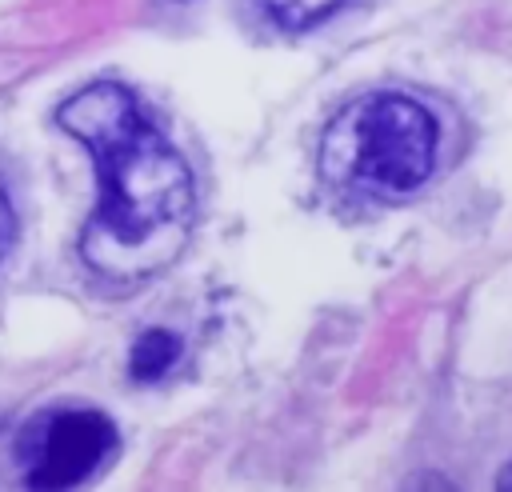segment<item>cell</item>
Instances as JSON below:
<instances>
[{"label": "cell", "mask_w": 512, "mask_h": 492, "mask_svg": "<svg viewBox=\"0 0 512 492\" xmlns=\"http://www.w3.org/2000/svg\"><path fill=\"white\" fill-rule=\"evenodd\" d=\"M56 124L88 148L100 180V200L80 232L84 268L112 288L164 272L192 236L196 188L184 156L116 80L68 96Z\"/></svg>", "instance_id": "1"}, {"label": "cell", "mask_w": 512, "mask_h": 492, "mask_svg": "<svg viewBox=\"0 0 512 492\" xmlns=\"http://www.w3.org/2000/svg\"><path fill=\"white\" fill-rule=\"evenodd\" d=\"M436 164V120L424 104L372 92L332 116L320 136V172L356 196H408Z\"/></svg>", "instance_id": "2"}, {"label": "cell", "mask_w": 512, "mask_h": 492, "mask_svg": "<svg viewBox=\"0 0 512 492\" xmlns=\"http://www.w3.org/2000/svg\"><path fill=\"white\" fill-rule=\"evenodd\" d=\"M120 448L112 416L92 404H52L32 412L16 432V476L24 492H80Z\"/></svg>", "instance_id": "3"}, {"label": "cell", "mask_w": 512, "mask_h": 492, "mask_svg": "<svg viewBox=\"0 0 512 492\" xmlns=\"http://www.w3.org/2000/svg\"><path fill=\"white\" fill-rule=\"evenodd\" d=\"M176 360H180V340L164 328H148L136 336V344L128 352V372L136 380H160Z\"/></svg>", "instance_id": "4"}, {"label": "cell", "mask_w": 512, "mask_h": 492, "mask_svg": "<svg viewBox=\"0 0 512 492\" xmlns=\"http://www.w3.org/2000/svg\"><path fill=\"white\" fill-rule=\"evenodd\" d=\"M260 4H264V12L276 24H284V28H308V24L324 20L340 0H260Z\"/></svg>", "instance_id": "5"}, {"label": "cell", "mask_w": 512, "mask_h": 492, "mask_svg": "<svg viewBox=\"0 0 512 492\" xmlns=\"http://www.w3.org/2000/svg\"><path fill=\"white\" fill-rule=\"evenodd\" d=\"M12 244H16V208H12L8 188L0 180V260L12 252Z\"/></svg>", "instance_id": "6"}, {"label": "cell", "mask_w": 512, "mask_h": 492, "mask_svg": "<svg viewBox=\"0 0 512 492\" xmlns=\"http://www.w3.org/2000/svg\"><path fill=\"white\" fill-rule=\"evenodd\" d=\"M412 492H456L448 480H440L436 472H428V476H420L416 484H412Z\"/></svg>", "instance_id": "7"}, {"label": "cell", "mask_w": 512, "mask_h": 492, "mask_svg": "<svg viewBox=\"0 0 512 492\" xmlns=\"http://www.w3.org/2000/svg\"><path fill=\"white\" fill-rule=\"evenodd\" d=\"M496 492H512V464L500 472V480H496Z\"/></svg>", "instance_id": "8"}]
</instances>
